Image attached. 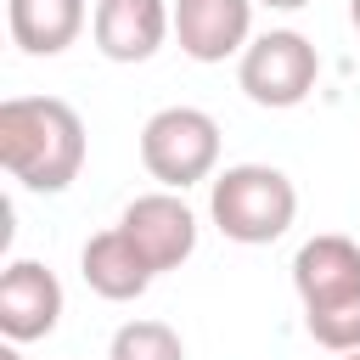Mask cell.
Here are the masks:
<instances>
[{
	"label": "cell",
	"mask_w": 360,
	"mask_h": 360,
	"mask_svg": "<svg viewBox=\"0 0 360 360\" xmlns=\"http://www.w3.org/2000/svg\"><path fill=\"white\" fill-rule=\"evenodd\" d=\"M0 163L28 191H68L84 169V118L62 96L0 101Z\"/></svg>",
	"instance_id": "6da1fadb"
},
{
	"label": "cell",
	"mask_w": 360,
	"mask_h": 360,
	"mask_svg": "<svg viewBox=\"0 0 360 360\" xmlns=\"http://www.w3.org/2000/svg\"><path fill=\"white\" fill-rule=\"evenodd\" d=\"M292 287L304 304V332L332 349L349 354L360 349V242L321 231L292 253Z\"/></svg>",
	"instance_id": "7a4b0ae2"
},
{
	"label": "cell",
	"mask_w": 360,
	"mask_h": 360,
	"mask_svg": "<svg viewBox=\"0 0 360 360\" xmlns=\"http://www.w3.org/2000/svg\"><path fill=\"white\" fill-rule=\"evenodd\" d=\"M208 214L219 236L242 248H264L287 236V225L298 219V186L270 163H231L225 174L208 180Z\"/></svg>",
	"instance_id": "3957f363"
},
{
	"label": "cell",
	"mask_w": 360,
	"mask_h": 360,
	"mask_svg": "<svg viewBox=\"0 0 360 360\" xmlns=\"http://www.w3.org/2000/svg\"><path fill=\"white\" fill-rule=\"evenodd\" d=\"M141 163L169 191H186L219 163V124L202 107H158L141 124Z\"/></svg>",
	"instance_id": "277c9868"
},
{
	"label": "cell",
	"mask_w": 360,
	"mask_h": 360,
	"mask_svg": "<svg viewBox=\"0 0 360 360\" xmlns=\"http://www.w3.org/2000/svg\"><path fill=\"white\" fill-rule=\"evenodd\" d=\"M321 79V56L298 28H270L259 39H248V51L236 56V84L253 107L287 112L298 107Z\"/></svg>",
	"instance_id": "5b68a950"
},
{
	"label": "cell",
	"mask_w": 360,
	"mask_h": 360,
	"mask_svg": "<svg viewBox=\"0 0 360 360\" xmlns=\"http://www.w3.org/2000/svg\"><path fill=\"white\" fill-rule=\"evenodd\" d=\"M118 231L135 242V253L152 264V276L163 270H180L191 253H197V214L186 208L180 191H146L135 197L124 214H118Z\"/></svg>",
	"instance_id": "8992f818"
},
{
	"label": "cell",
	"mask_w": 360,
	"mask_h": 360,
	"mask_svg": "<svg viewBox=\"0 0 360 360\" xmlns=\"http://www.w3.org/2000/svg\"><path fill=\"white\" fill-rule=\"evenodd\" d=\"M169 34H174L169 0H96L90 11V39L107 62H146Z\"/></svg>",
	"instance_id": "52a82bcc"
},
{
	"label": "cell",
	"mask_w": 360,
	"mask_h": 360,
	"mask_svg": "<svg viewBox=\"0 0 360 360\" xmlns=\"http://www.w3.org/2000/svg\"><path fill=\"white\" fill-rule=\"evenodd\" d=\"M62 321V281L39 259H11L0 276V332L11 343H39Z\"/></svg>",
	"instance_id": "ba28073f"
},
{
	"label": "cell",
	"mask_w": 360,
	"mask_h": 360,
	"mask_svg": "<svg viewBox=\"0 0 360 360\" xmlns=\"http://www.w3.org/2000/svg\"><path fill=\"white\" fill-rule=\"evenodd\" d=\"M174 39L191 62L242 56L253 39V0H174Z\"/></svg>",
	"instance_id": "9c48e42d"
},
{
	"label": "cell",
	"mask_w": 360,
	"mask_h": 360,
	"mask_svg": "<svg viewBox=\"0 0 360 360\" xmlns=\"http://www.w3.org/2000/svg\"><path fill=\"white\" fill-rule=\"evenodd\" d=\"M79 276H84V287H90L96 298H107V304H129V298H141V292L152 287V264L135 253V242H129L118 225H112V231H96V236L84 242Z\"/></svg>",
	"instance_id": "30bf717a"
},
{
	"label": "cell",
	"mask_w": 360,
	"mask_h": 360,
	"mask_svg": "<svg viewBox=\"0 0 360 360\" xmlns=\"http://www.w3.org/2000/svg\"><path fill=\"white\" fill-rule=\"evenodd\" d=\"M84 0H6V28L28 56H62L84 34Z\"/></svg>",
	"instance_id": "8fae6325"
},
{
	"label": "cell",
	"mask_w": 360,
	"mask_h": 360,
	"mask_svg": "<svg viewBox=\"0 0 360 360\" xmlns=\"http://www.w3.org/2000/svg\"><path fill=\"white\" fill-rule=\"evenodd\" d=\"M107 360H186V343L169 321H124L112 332Z\"/></svg>",
	"instance_id": "7c38bea8"
},
{
	"label": "cell",
	"mask_w": 360,
	"mask_h": 360,
	"mask_svg": "<svg viewBox=\"0 0 360 360\" xmlns=\"http://www.w3.org/2000/svg\"><path fill=\"white\" fill-rule=\"evenodd\" d=\"M253 6H270V11H298V6H309V0H253Z\"/></svg>",
	"instance_id": "4fadbf2b"
},
{
	"label": "cell",
	"mask_w": 360,
	"mask_h": 360,
	"mask_svg": "<svg viewBox=\"0 0 360 360\" xmlns=\"http://www.w3.org/2000/svg\"><path fill=\"white\" fill-rule=\"evenodd\" d=\"M0 360H22V354H17V343H11V338H6V349H0Z\"/></svg>",
	"instance_id": "5bb4252c"
},
{
	"label": "cell",
	"mask_w": 360,
	"mask_h": 360,
	"mask_svg": "<svg viewBox=\"0 0 360 360\" xmlns=\"http://www.w3.org/2000/svg\"><path fill=\"white\" fill-rule=\"evenodd\" d=\"M349 17H354V28H360V0H349Z\"/></svg>",
	"instance_id": "9a60e30c"
},
{
	"label": "cell",
	"mask_w": 360,
	"mask_h": 360,
	"mask_svg": "<svg viewBox=\"0 0 360 360\" xmlns=\"http://www.w3.org/2000/svg\"><path fill=\"white\" fill-rule=\"evenodd\" d=\"M338 360H360V349H349V354H338Z\"/></svg>",
	"instance_id": "2e32d148"
}]
</instances>
